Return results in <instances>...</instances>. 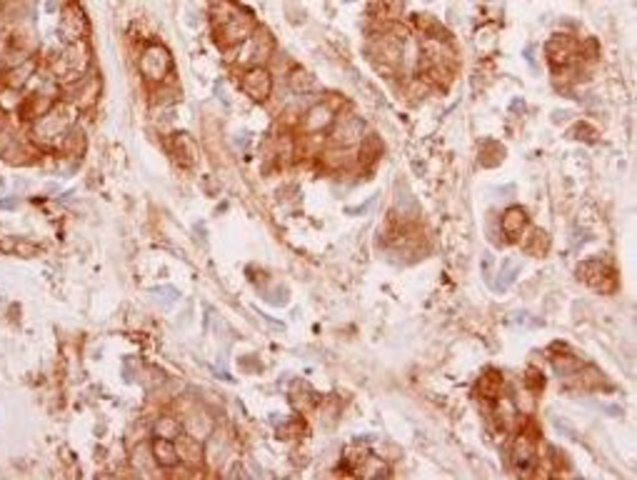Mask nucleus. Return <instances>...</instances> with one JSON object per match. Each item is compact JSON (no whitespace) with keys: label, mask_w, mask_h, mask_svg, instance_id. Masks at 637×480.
<instances>
[{"label":"nucleus","mask_w":637,"mask_h":480,"mask_svg":"<svg viewBox=\"0 0 637 480\" xmlns=\"http://www.w3.org/2000/svg\"><path fill=\"white\" fill-rule=\"evenodd\" d=\"M72 128V111L68 106H53L48 113H43L33 125V135L38 143L55 148L63 145L66 135Z\"/></svg>","instance_id":"nucleus-1"},{"label":"nucleus","mask_w":637,"mask_h":480,"mask_svg":"<svg viewBox=\"0 0 637 480\" xmlns=\"http://www.w3.org/2000/svg\"><path fill=\"white\" fill-rule=\"evenodd\" d=\"M86 68H88V48L83 40L70 43V48H68L66 53H60L53 63L55 75H58L60 80H72V83L78 78H83Z\"/></svg>","instance_id":"nucleus-2"},{"label":"nucleus","mask_w":637,"mask_h":480,"mask_svg":"<svg viewBox=\"0 0 637 480\" xmlns=\"http://www.w3.org/2000/svg\"><path fill=\"white\" fill-rule=\"evenodd\" d=\"M240 46H243L240 53H237V63L240 66L260 68L273 55V38H270L268 30H253Z\"/></svg>","instance_id":"nucleus-3"},{"label":"nucleus","mask_w":637,"mask_h":480,"mask_svg":"<svg viewBox=\"0 0 637 480\" xmlns=\"http://www.w3.org/2000/svg\"><path fill=\"white\" fill-rule=\"evenodd\" d=\"M578 278L585 285H590L592 290H598V293H612V290L618 288L612 268L605 260H600V258H587L585 263H580Z\"/></svg>","instance_id":"nucleus-4"},{"label":"nucleus","mask_w":637,"mask_h":480,"mask_svg":"<svg viewBox=\"0 0 637 480\" xmlns=\"http://www.w3.org/2000/svg\"><path fill=\"white\" fill-rule=\"evenodd\" d=\"M170 68H173V60H170V53H168V48L160 46V43L145 46L143 55H140V73H143V78L153 80V83H163L165 75L170 73Z\"/></svg>","instance_id":"nucleus-5"},{"label":"nucleus","mask_w":637,"mask_h":480,"mask_svg":"<svg viewBox=\"0 0 637 480\" xmlns=\"http://www.w3.org/2000/svg\"><path fill=\"white\" fill-rule=\"evenodd\" d=\"M578 50L580 48H578V43H575V38H570V35H565V33L552 35L545 46V55L555 70H558V68H570L572 63H575V58H578Z\"/></svg>","instance_id":"nucleus-6"},{"label":"nucleus","mask_w":637,"mask_h":480,"mask_svg":"<svg viewBox=\"0 0 637 480\" xmlns=\"http://www.w3.org/2000/svg\"><path fill=\"white\" fill-rule=\"evenodd\" d=\"M250 33H253V18L237 10L231 20H225V23L217 26V43L223 48L240 46Z\"/></svg>","instance_id":"nucleus-7"},{"label":"nucleus","mask_w":637,"mask_h":480,"mask_svg":"<svg viewBox=\"0 0 637 480\" xmlns=\"http://www.w3.org/2000/svg\"><path fill=\"white\" fill-rule=\"evenodd\" d=\"M240 88H243V93L248 95L250 100H255V103H265V100L270 98V93H273V75H270L263 66L248 68V70L243 73Z\"/></svg>","instance_id":"nucleus-8"},{"label":"nucleus","mask_w":637,"mask_h":480,"mask_svg":"<svg viewBox=\"0 0 637 480\" xmlns=\"http://www.w3.org/2000/svg\"><path fill=\"white\" fill-rule=\"evenodd\" d=\"M333 125H335V131L330 135V143L335 148H350V145L362 140L365 120H360L357 115H342L340 120H333Z\"/></svg>","instance_id":"nucleus-9"},{"label":"nucleus","mask_w":637,"mask_h":480,"mask_svg":"<svg viewBox=\"0 0 637 480\" xmlns=\"http://www.w3.org/2000/svg\"><path fill=\"white\" fill-rule=\"evenodd\" d=\"M333 120H335V111L330 108L328 100H322V103H315V106L305 113V118H302L300 125H302V131L305 133L315 135V133H322V131H328V128H333Z\"/></svg>","instance_id":"nucleus-10"},{"label":"nucleus","mask_w":637,"mask_h":480,"mask_svg":"<svg viewBox=\"0 0 637 480\" xmlns=\"http://www.w3.org/2000/svg\"><path fill=\"white\" fill-rule=\"evenodd\" d=\"M63 33H66V38H70V43H78L88 35V18L75 3L66 6V10H63Z\"/></svg>","instance_id":"nucleus-11"},{"label":"nucleus","mask_w":637,"mask_h":480,"mask_svg":"<svg viewBox=\"0 0 637 480\" xmlns=\"http://www.w3.org/2000/svg\"><path fill=\"white\" fill-rule=\"evenodd\" d=\"M68 95H70V103L75 108L92 106L100 95V80L95 78V75H92V78H78L75 83H72V88H70Z\"/></svg>","instance_id":"nucleus-12"},{"label":"nucleus","mask_w":637,"mask_h":480,"mask_svg":"<svg viewBox=\"0 0 637 480\" xmlns=\"http://www.w3.org/2000/svg\"><path fill=\"white\" fill-rule=\"evenodd\" d=\"M513 463L518 465L520 475H527L535 465V441L530 435L520 433L513 443Z\"/></svg>","instance_id":"nucleus-13"},{"label":"nucleus","mask_w":637,"mask_h":480,"mask_svg":"<svg viewBox=\"0 0 637 480\" xmlns=\"http://www.w3.org/2000/svg\"><path fill=\"white\" fill-rule=\"evenodd\" d=\"M500 228L505 233L507 240H518L527 228V213L520 208V205H510L505 213H502V220H500Z\"/></svg>","instance_id":"nucleus-14"},{"label":"nucleus","mask_w":637,"mask_h":480,"mask_svg":"<svg viewBox=\"0 0 637 480\" xmlns=\"http://www.w3.org/2000/svg\"><path fill=\"white\" fill-rule=\"evenodd\" d=\"M175 450H177V458L183 463H188V465H200L205 458V450H203V441H197V438H193V435L188 433H180L175 438Z\"/></svg>","instance_id":"nucleus-15"},{"label":"nucleus","mask_w":637,"mask_h":480,"mask_svg":"<svg viewBox=\"0 0 637 480\" xmlns=\"http://www.w3.org/2000/svg\"><path fill=\"white\" fill-rule=\"evenodd\" d=\"M183 428L188 435H193L197 441H205V438L213 433V418L205 413L203 408H197V410H193V413L185 415Z\"/></svg>","instance_id":"nucleus-16"},{"label":"nucleus","mask_w":637,"mask_h":480,"mask_svg":"<svg viewBox=\"0 0 637 480\" xmlns=\"http://www.w3.org/2000/svg\"><path fill=\"white\" fill-rule=\"evenodd\" d=\"M168 148H170L173 158L180 165H188V168H190V165L195 163V145H193L190 135L175 133V135H170V140H168Z\"/></svg>","instance_id":"nucleus-17"},{"label":"nucleus","mask_w":637,"mask_h":480,"mask_svg":"<svg viewBox=\"0 0 637 480\" xmlns=\"http://www.w3.org/2000/svg\"><path fill=\"white\" fill-rule=\"evenodd\" d=\"M150 453L153 461L158 463L160 468H175L180 463L175 450V441H170V438H155L150 445Z\"/></svg>","instance_id":"nucleus-18"},{"label":"nucleus","mask_w":637,"mask_h":480,"mask_svg":"<svg viewBox=\"0 0 637 480\" xmlns=\"http://www.w3.org/2000/svg\"><path fill=\"white\" fill-rule=\"evenodd\" d=\"M502 381H505V378H502L500 370H495V368L485 370L478 381V393L482 395L485 401H498L500 390H502Z\"/></svg>","instance_id":"nucleus-19"},{"label":"nucleus","mask_w":637,"mask_h":480,"mask_svg":"<svg viewBox=\"0 0 637 480\" xmlns=\"http://www.w3.org/2000/svg\"><path fill=\"white\" fill-rule=\"evenodd\" d=\"M520 268H522V263H520L518 258H507L505 263H502V268H500V273H498V283H495L493 288L498 290V293H505V290L515 283V278H518Z\"/></svg>","instance_id":"nucleus-20"},{"label":"nucleus","mask_w":637,"mask_h":480,"mask_svg":"<svg viewBox=\"0 0 637 480\" xmlns=\"http://www.w3.org/2000/svg\"><path fill=\"white\" fill-rule=\"evenodd\" d=\"M290 401H293L295 408L308 410V408H313V405H317V395L308 383H295L293 390H290Z\"/></svg>","instance_id":"nucleus-21"},{"label":"nucleus","mask_w":637,"mask_h":480,"mask_svg":"<svg viewBox=\"0 0 637 480\" xmlns=\"http://www.w3.org/2000/svg\"><path fill=\"white\" fill-rule=\"evenodd\" d=\"M522 250H525L527 256H535V258L547 256V250H550V236H547L545 231H532L530 238L522 243Z\"/></svg>","instance_id":"nucleus-22"},{"label":"nucleus","mask_w":637,"mask_h":480,"mask_svg":"<svg viewBox=\"0 0 637 480\" xmlns=\"http://www.w3.org/2000/svg\"><path fill=\"white\" fill-rule=\"evenodd\" d=\"M153 430H155V438H170V441H175L177 435L183 433V425H180V421L173 418V415H163V418L155 421Z\"/></svg>","instance_id":"nucleus-23"},{"label":"nucleus","mask_w":637,"mask_h":480,"mask_svg":"<svg viewBox=\"0 0 637 480\" xmlns=\"http://www.w3.org/2000/svg\"><path fill=\"white\" fill-rule=\"evenodd\" d=\"M582 365H585V363L580 361V358H575V356H558V358H552V368H555V373H558V375H562V378H572V375L578 373Z\"/></svg>","instance_id":"nucleus-24"},{"label":"nucleus","mask_w":637,"mask_h":480,"mask_svg":"<svg viewBox=\"0 0 637 480\" xmlns=\"http://www.w3.org/2000/svg\"><path fill=\"white\" fill-rule=\"evenodd\" d=\"M288 83H290V88L297 93V95H302V93H310L313 88H315V80H313V75H310L308 70H302V68H295V70L290 73Z\"/></svg>","instance_id":"nucleus-25"},{"label":"nucleus","mask_w":637,"mask_h":480,"mask_svg":"<svg viewBox=\"0 0 637 480\" xmlns=\"http://www.w3.org/2000/svg\"><path fill=\"white\" fill-rule=\"evenodd\" d=\"M575 378H580V385L582 388H602L605 385V375L600 373L595 365H582V368L575 373Z\"/></svg>","instance_id":"nucleus-26"},{"label":"nucleus","mask_w":637,"mask_h":480,"mask_svg":"<svg viewBox=\"0 0 637 480\" xmlns=\"http://www.w3.org/2000/svg\"><path fill=\"white\" fill-rule=\"evenodd\" d=\"M380 153H382L380 138H378V135H368V138L362 140V145H360V163H362V165L375 163Z\"/></svg>","instance_id":"nucleus-27"},{"label":"nucleus","mask_w":637,"mask_h":480,"mask_svg":"<svg viewBox=\"0 0 637 480\" xmlns=\"http://www.w3.org/2000/svg\"><path fill=\"white\" fill-rule=\"evenodd\" d=\"M502 158H505V148L498 143H485L482 151H480V163L487 165V168H495Z\"/></svg>","instance_id":"nucleus-28"},{"label":"nucleus","mask_w":637,"mask_h":480,"mask_svg":"<svg viewBox=\"0 0 637 480\" xmlns=\"http://www.w3.org/2000/svg\"><path fill=\"white\" fill-rule=\"evenodd\" d=\"M0 250H3V253H18V256H35V253H38L35 245L23 243L18 238H6V240L0 243Z\"/></svg>","instance_id":"nucleus-29"},{"label":"nucleus","mask_w":637,"mask_h":480,"mask_svg":"<svg viewBox=\"0 0 637 480\" xmlns=\"http://www.w3.org/2000/svg\"><path fill=\"white\" fill-rule=\"evenodd\" d=\"M357 475H362V478H380V475H388V468H385V463L378 461V458H365V463L360 465V470H357Z\"/></svg>","instance_id":"nucleus-30"},{"label":"nucleus","mask_w":637,"mask_h":480,"mask_svg":"<svg viewBox=\"0 0 637 480\" xmlns=\"http://www.w3.org/2000/svg\"><path fill=\"white\" fill-rule=\"evenodd\" d=\"M572 138L575 140H585V143H598V131L592 128L590 123H578L575 125V131H572Z\"/></svg>","instance_id":"nucleus-31"},{"label":"nucleus","mask_w":637,"mask_h":480,"mask_svg":"<svg viewBox=\"0 0 637 480\" xmlns=\"http://www.w3.org/2000/svg\"><path fill=\"white\" fill-rule=\"evenodd\" d=\"M33 70H35V63H33V60H28L26 68L20 66L18 70L10 73V88H18L20 83H26V80L30 78V75H33Z\"/></svg>","instance_id":"nucleus-32"},{"label":"nucleus","mask_w":637,"mask_h":480,"mask_svg":"<svg viewBox=\"0 0 637 480\" xmlns=\"http://www.w3.org/2000/svg\"><path fill=\"white\" fill-rule=\"evenodd\" d=\"M525 385L530 390H542L545 388V375L540 373L538 368H527V373H525Z\"/></svg>","instance_id":"nucleus-33"},{"label":"nucleus","mask_w":637,"mask_h":480,"mask_svg":"<svg viewBox=\"0 0 637 480\" xmlns=\"http://www.w3.org/2000/svg\"><path fill=\"white\" fill-rule=\"evenodd\" d=\"M263 298L273 305H285L288 303V290L285 288H275V290H265Z\"/></svg>","instance_id":"nucleus-34"},{"label":"nucleus","mask_w":637,"mask_h":480,"mask_svg":"<svg viewBox=\"0 0 637 480\" xmlns=\"http://www.w3.org/2000/svg\"><path fill=\"white\" fill-rule=\"evenodd\" d=\"M425 93H427L425 83H422V80H415V83H413V88H410V98H413V100H418V98H422Z\"/></svg>","instance_id":"nucleus-35"},{"label":"nucleus","mask_w":637,"mask_h":480,"mask_svg":"<svg viewBox=\"0 0 637 480\" xmlns=\"http://www.w3.org/2000/svg\"><path fill=\"white\" fill-rule=\"evenodd\" d=\"M375 200H378V195L370 198V200H368L365 205H357V208H348V213H350V215H360V213H368L370 208L375 205Z\"/></svg>","instance_id":"nucleus-36"},{"label":"nucleus","mask_w":637,"mask_h":480,"mask_svg":"<svg viewBox=\"0 0 637 480\" xmlns=\"http://www.w3.org/2000/svg\"><path fill=\"white\" fill-rule=\"evenodd\" d=\"M133 361H135V358H125V363H123V378L128 383H133Z\"/></svg>","instance_id":"nucleus-37"},{"label":"nucleus","mask_w":637,"mask_h":480,"mask_svg":"<svg viewBox=\"0 0 637 480\" xmlns=\"http://www.w3.org/2000/svg\"><path fill=\"white\" fill-rule=\"evenodd\" d=\"M18 208V198H3L0 200V211H15Z\"/></svg>","instance_id":"nucleus-38"},{"label":"nucleus","mask_w":637,"mask_h":480,"mask_svg":"<svg viewBox=\"0 0 637 480\" xmlns=\"http://www.w3.org/2000/svg\"><path fill=\"white\" fill-rule=\"evenodd\" d=\"M567 118H572L570 111H555L552 113V120H555V123H565Z\"/></svg>","instance_id":"nucleus-39"},{"label":"nucleus","mask_w":637,"mask_h":480,"mask_svg":"<svg viewBox=\"0 0 637 480\" xmlns=\"http://www.w3.org/2000/svg\"><path fill=\"white\" fill-rule=\"evenodd\" d=\"M58 8H60V3H58V0H48V3H46V10H48V13H55Z\"/></svg>","instance_id":"nucleus-40"}]
</instances>
